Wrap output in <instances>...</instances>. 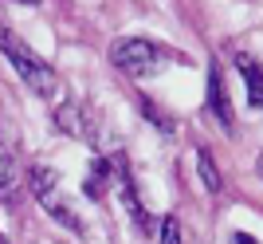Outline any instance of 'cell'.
<instances>
[{
    "mask_svg": "<svg viewBox=\"0 0 263 244\" xmlns=\"http://www.w3.org/2000/svg\"><path fill=\"white\" fill-rule=\"evenodd\" d=\"M110 59H114L118 71H126V75H134V79H145V75H154V71H161L173 56H169L161 44L145 40V36H122L118 44L110 47Z\"/></svg>",
    "mask_w": 263,
    "mask_h": 244,
    "instance_id": "cell-1",
    "label": "cell"
},
{
    "mask_svg": "<svg viewBox=\"0 0 263 244\" xmlns=\"http://www.w3.org/2000/svg\"><path fill=\"white\" fill-rule=\"evenodd\" d=\"M0 51L8 56V63L16 67V75L28 83V87L35 91V95H44V99H51L55 95V87H59V79H55V71H51V63H44V59L35 56V51H28V47L16 40V36H0Z\"/></svg>",
    "mask_w": 263,
    "mask_h": 244,
    "instance_id": "cell-2",
    "label": "cell"
},
{
    "mask_svg": "<svg viewBox=\"0 0 263 244\" xmlns=\"http://www.w3.org/2000/svg\"><path fill=\"white\" fill-rule=\"evenodd\" d=\"M28 185H32L35 201H40V205L51 213L55 221L67 224V229H75V233L83 236V217H79V213L67 205L63 189H59V173H55L51 166H32V169H28Z\"/></svg>",
    "mask_w": 263,
    "mask_h": 244,
    "instance_id": "cell-3",
    "label": "cell"
},
{
    "mask_svg": "<svg viewBox=\"0 0 263 244\" xmlns=\"http://www.w3.org/2000/svg\"><path fill=\"white\" fill-rule=\"evenodd\" d=\"M55 126L71 138H83V142H95V118L83 102H63V107H55Z\"/></svg>",
    "mask_w": 263,
    "mask_h": 244,
    "instance_id": "cell-4",
    "label": "cell"
},
{
    "mask_svg": "<svg viewBox=\"0 0 263 244\" xmlns=\"http://www.w3.org/2000/svg\"><path fill=\"white\" fill-rule=\"evenodd\" d=\"M209 111L220 126H232V99L224 91V75H220V63L209 67Z\"/></svg>",
    "mask_w": 263,
    "mask_h": 244,
    "instance_id": "cell-5",
    "label": "cell"
},
{
    "mask_svg": "<svg viewBox=\"0 0 263 244\" xmlns=\"http://www.w3.org/2000/svg\"><path fill=\"white\" fill-rule=\"evenodd\" d=\"M236 67H240V75H243V87H248L252 107H263V71H259V63L240 51V56H236Z\"/></svg>",
    "mask_w": 263,
    "mask_h": 244,
    "instance_id": "cell-6",
    "label": "cell"
},
{
    "mask_svg": "<svg viewBox=\"0 0 263 244\" xmlns=\"http://www.w3.org/2000/svg\"><path fill=\"white\" fill-rule=\"evenodd\" d=\"M16 158H12V150H8V142L0 138V201L8 205V201H16Z\"/></svg>",
    "mask_w": 263,
    "mask_h": 244,
    "instance_id": "cell-7",
    "label": "cell"
},
{
    "mask_svg": "<svg viewBox=\"0 0 263 244\" xmlns=\"http://www.w3.org/2000/svg\"><path fill=\"white\" fill-rule=\"evenodd\" d=\"M197 169H200V181H204V189H212V193H220V169H216V162H212V154L209 150H197Z\"/></svg>",
    "mask_w": 263,
    "mask_h": 244,
    "instance_id": "cell-8",
    "label": "cell"
},
{
    "mask_svg": "<svg viewBox=\"0 0 263 244\" xmlns=\"http://www.w3.org/2000/svg\"><path fill=\"white\" fill-rule=\"evenodd\" d=\"M157 244H181V221L177 217H165L161 229H157Z\"/></svg>",
    "mask_w": 263,
    "mask_h": 244,
    "instance_id": "cell-9",
    "label": "cell"
},
{
    "mask_svg": "<svg viewBox=\"0 0 263 244\" xmlns=\"http://www.w3.org/2000/svg\"><path fill=\"white\" fill-rule=\"evenodd\" d=\"M142 111L149 114V118H154V122H157V126H161L165 134L173 130V118H165V114H157V107H154V102H149V99H142Z\"/></svg>",
    "mask_w": 263,
    "mask_h": 244,
    "instance_id": "cell-10",
    "label": "cell"
},
{
    "mask_svg": "<svg viewBox=\"0 0 263 244\" xmlns=\"http://www.w3.org/2000/svg\"><path fill=\"white\" fill-rule=\"evenodd\" d=\"M232 244H255V240L248 233H232Z\"/></svg>",
    "mask_w": 263,
    "mask_h": 244,
    "instance_id": "cell-11",
    "label": "cell"
},
{
    "mask_svg": "<svg viewBox=\"0 0 263 244\" xmlns=\"http://www.w3.org/2000/svg\"><path fill=\"white\" fill-rule=\"evenodd\" d=\"M259 173H263V154H259Z\"/></svg>",
    "mask_w": 263,
    "mask_h": 244,
    "instance_id": "cell-12",
    "label": "cell"
}]
</instances>
